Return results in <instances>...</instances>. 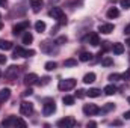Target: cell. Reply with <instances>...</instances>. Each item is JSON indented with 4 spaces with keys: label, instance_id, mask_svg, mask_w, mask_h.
I'll return each mask as SVG.
<instances>
[{
    "label": "cell",
    "instance_id": "7dc6e473",
    "mask_svg": "<svg viewBox=\"0 0 130 128\" xmlns=\"http://www.w3.org/2000/svg\"><path fill=\"white\" fill-rule=\"evenodd\" d=\"M0 29H2V24H0Z\"/></svg>",
    "mask_w": 130,
    "mask_h": 128
},
{
    "label": "cell",
    "instance_id": "bcb514c9",
    "mask_svg": "<svg viewBox=\"0 0 130 128\" xmlns=\"http://www.w3.org/2000/svg\"><path fill=\"white\" fill-rule=\"evenodd\" d=\"M0 77H2V71H0Z\"/></svg>",
    "mask_w": 130,
    "mask_h": 128
},
{
    "label": "cell",
    "instance_id": "f546056e",
    "mask_svg": "<svg viewBox=\"0 0 130 128\" xmlns=\"http://www.w3.org/2000/svg\"><path fill=\"white\" fill-rule=\"evenodd\" d=\"M64 65L67 68H68V66H76V65H77V60H76V59H67L64 62Z\"/></svg>",
    "mask_w": 130,
    "mask_h": 128
},
{
    "label": "cell",
    "instance_id": "5b68a950",
    "mask_svg": "<svg viewBox=\"0 0 130 128\" xmlns=\"http://www.w3.org/2000/svg\"><path fill=\"white\" fill-rule=\"evenodd\" d=\"M74 86H76V80H74V78L61 80V81H59V84H58V88H59L61 91H71Z\"/></svg>",
    "mask_w": 130,
    "mask_h": 128
},
{
    "label": "cell",
    "instance_id": "8992f818",
    "mask_svg": "<svg viewBox=\"0 0 130 128\" xmlns=\"http://www.w3.org/2000/svg\"><path fill=\"white\" fill-rule=\"evenodd\" d=\"M18 72H20V66H15V65H11L6 71H5V77L8 78V80H14V78H17V75H18Z\"/></svg>",
    "mask_w": 130,
    "mask_h": 128
},
{
    "label": "cell",
    "instance_id": "3957f363",
    "mask_svg": "<svg viewBox=\"0 0 130 128\" xmlns=\"http://www.w3.org/2000/svg\"><path fill=\"white\" fill-rule=\"evenodd\" d=\"M55 112H56V104H55V101L47 99L45 104H44V107H42V113H44V116H50V115H53Z\"/></svg>",
    "mask_w": 130,
    "mask_h": 128
},
{
    "label": "cell",
    "instance_id": "b9f144b4",
    "mask_svg": "<svg viewBox=\"0 0 130 128\" xmlns=\"http://www.w3.org/2000/svg\"><path fill=\"white\" fill-rule=\"evenodd\" d=\"M95 125H97V124H95V122H92V121H91V122H88V127H95Z\"/></svg>",
    "mask_w": 130,
    "mask_h": 128
},
{
    "label": "cell",
    "instance_id": "d590c367",
    "mask_svg": "<svg viewBox=\"0 0 130 128\" xmlns=\"http://www.w3.org/2000/svg\"><path fill=\"white\" fill-rule=\"evenodd\" d=\"M32 94H33V91L30 89V88H29V89H26V91L23 92V95H24V96H29V95H32Z\"/></svg>",
    "mask_w": 130,
    "mask_h": 128
},
{
    "label": "cell",
    "instance_id": "9a60e30c",
    "mask_svg": "<svg viewBox=\"0 0 130 128\" xmlns=\"http://www.w3.org/2000/svg\"><path fill=\"white\" fill-rule=\"evenodd\" d=\"M112 51H113L115 54H123V53H124V45L120 44V42H117V44L112 45Z\"/></svg>",
    "mask_w": 130,
    "mask_h": 128
},
{
    "label": "cell",
    "instance_id": "4316f807",
    "mask_svg": "<svg viewBox=\"0 0 130 128\" xmlns=\"http://www.w3.org/2000/svg\"><path fill=\"white\" fill-rule=\"evenodd\" d=\"M62 102H64L65 105H73V104H74V96L65 95L64 98H62Z\"/></svg>",
    "mask_w": 130,
    "mask_h": 128
},
{
    "label": "cell",
    "instance_id": "ee69618b",
    "mask_svg": "<svg viewBox=\"0 0 130 128\" xmlns=\"http://www.w3.org/2000/svg\"><path fill=\"white\" fill-rule=\"evenodd\" d=\"M126 44H127V45H129V47H130V38H129V39H127V41H126Z\"/></svg>",
    "mask_w": 130,
    "mask_h": 128
},
{
    "label": "cell",
    "instance_id": "f6af8a7d",
    "mask_svg": "<svg viewBox=\"0 0 130 128\" xmlns=\"http://www.w3.org/2000/svg\"><path fill=\"white\" fill-rule=\"evenodd\" d=\"M127 101H129V104H130V96H129V98H127Z\"/></svg>",
    "mask_w": 130,
    "mask_h": 128
},
{
    "label": "cell",
    "instance_id": "484cf974",
    "mask_svg": "<svg viewBox=\"0 0 130 128\" xmlns=\"http://www.w3.org/2000/svg\"><path fill=\"white\" fill-rule=\"evenodd\" d=\"M35 30L39 33H42L45 30V23L44 21H36V24H35Z\"/></svg>",
    "mask_w": 130,
    "mask_h": 128
},
{
    "label": "cell",
    "instance_id": "1f68e13d",
    "mask_svg": "<svg viewBox=\"0 0 130 128\" xmlns=\"http://www.w3.org/2000/svg\"><path fill=\"white\" fill-rule=\"evenodd\" d=\"M85 92H86V91H83V89H79V91L76 92V96H77V98H83V96L86 95Z\"/></svg>",
    "mask_w": 130,
    "mask_h": 128
},
{
    "label": "cell",
    "instance_id": "7bdbcfd3",
    "mask_svg": "<svg viewBox=\"0 0 130 128\" xmlns=\"http://www.w3.org/2000/svg\"><path fill=\"white\" fill-rule=\"evenodd\" d=\"M58 2H59V0H50V3H52V5H53V3H58Z\"/></svg>",
    "mask_w": 130,
    "mask_h": 128
},
{
    "label": "cell",
    "instance_id": "d6986e66",
    "mask_svg": "<svg viewBox=\"0 0 130 128\" xmlns=\"http://www.w3.org/2000/svg\"><path fill=\"white\" fill-rule=\"evenodd\" d=\"M30 6H32L33 12H38L42 6V0H30Z\"/></svg>",
    "mask_w": 130,
    "mask_h": 128
},
{
    "label": "cell",
    "instance_id": "2e32d148",
    "mask_svg": "<svg viewBox=\"0 0 130 128\" xmlns=\"http://www.w3.org/2000/svg\"><path fill=\"white\" fill-rule=\"evenodd\" d=\"M11 48H12V42H11V41L0 39V50H5V51H8V50H11Z\"/></svg>",
    "mask_w": 130,
    "mask_h": 128
},
{
    "label": "cell",
    "instance_id": "5bb4252c",
    "mask_svg": "<svg viewBox=\"0 0 130 128\" xmlns=\"http://www.w3.org/2000/svg\"><path fill=\"white\" fill-rule=\"evenodd\" d=\"M12 57H14V59H17V57H26V50H24L23 47H17V48L14 50Z\"/></svg>",
    "mask_w": 130,
    "mask_h": 128
},
{
    "label": "cell",
    "instance_id": "44dd1931",
    "mask_svg": "<svg viewBox=\"0 0 130 128\" xmlns=\"http://www.w3.org/2000/svg\"><path fill=\"white\" fill-rule=\"evenodd\" d=\"M120 15V11H118V8H110L109 11H107V18H117Z\"/></svg>",
    "mask_w": 130,
    "mask_h": 128
},
{
    "label": "cell",
    "instance_id": "e0dca14e",
    "mask_svg": "<svg viewBox=\"0 0 130 128\" xmlns=\"http://www.w3.org/2000/svg\"><path fill=\"white\" fill-rule=\"evenodd\" d=\"M9 96H11V91H9V89H2V91H0V102L8 101Z\"/></svg>",
    "mask_w": 130,
    "mask_h": 128
},
{
    "label": "cell",
    "instance_id": "d4e9b609",
    "mask_svg": "<svg viewBox=\"0 0 130 128\" xmlns=\"http://www.w3.org/2000/svg\"><path fill=\"white\" fill-rule=\"evenodd\" d=\"M32 41H33V36H32V33L30 32H26L24 35H23V44L27 45V44H30Z\"/></svg>",
    "mask_w": 130,
    "mask_h": 128
},
{
    "label": "cell",
    "instance_id": "74e56055",
    "mask_svg": "<svg viewBox=\"0 0 130 128\" xmlns=\"http://www.w3.org/2000/svg\"><path fill=\"white\" fill-rule=\"evenodd\" d=\"M33 54H35L33 50H26V57H30V56H33Z\"/></svg>",
    "mask_w": 130,
    "mask_h": 128
},
{
    "label": "cell",
    "instance_id": "52a82bcc",
    "mask_svg": "<svg viewBox=\"0 0 130 128\" xmlns=\"http://www.w3.org/2000/svg\"><path fill=\"white\" fill-rule=\"evenodd\" d=\"M56 125L59 128H73V127L77 125V122H76L73 118H64V119H59Z\"/></svg>",
    "mask_w": 130,
    "mask_h": 128
},
{
    "label": "cell",
    "instance_id": "f1b7e54d",
    "mask_svg": "<svg viewBox=\"0 0 130 128\" xmlns=\"http://www.w3.org/2000/svg\"><path fill=\"white\" fill-rule=\"evenodd\" d=\"M101 65L103 66H110V65H113V60L110 57H104V59H101Z\"/></svg>",
    "mask_w": 130,
    "mask_h": 128
},
{
    "label": "cell",
    "instance_id": "ac0fdd59",
    "mask_svg": "<svg viewBox=\"0 0 130 128\" xmlns=\"http://www.w3.org/2000/svg\"><path fill=\"white\" fill-rule=\"evenodd\" d=\"M92 81H95V74H94V72H88V74H85V77H83V83L89 84V83H92Z\"/></svg>",
    "mask_w": 130,
    "mask_h": 128
},
{
    "label": "cell",
    "instance_id": "7402d4cb",
    "mask_svg": "<svg viewBox=\"0 0 130 128\" xmlns=\"http://www.w3.org/2000/svg\"><path fill=\"white\" fill-rule=\"evenodd\" d=\"M106 95H113L115 92H117V88L113 86V84H107L106 88H104V91H103Z\"/></svg>",
    "mask_w": 130,
    "mask_h": 128
},
{
    "label": "cell",
    "instance_id": "e575fe53",
    "mask_svg": "<svg viewBox=\"0 0 130 128\" xmlns=\"http://www.w3.org/2000/svg\"><path fill=\"white\" fill-rule=\"evenodd\" d=\"M62 42H67V38H65V36H61V38L56 41V44H58V45H61Z\"/></svg>",
    "mask_w": 130,
    "mask_h": 128
},
{
    "label": "cell",
    "instance_id": "60d3db41",
    "mask_svg": "<svg viewBox=\"0 0 130 128\" xmlns=\"http://www.w3.org/2000/svg\"><path fill=\"white\" fill-rule=\"evenodd\" d=\"M123 116H124V118H126V119H130V110H129V112H126V113H124V115H123Z\"/></svg>",
    "mask_w": 130,
    "mask_h": 128
},
{
    "label": "cell",
    "instance_id": "7c38bea8",
    "mask_svg": "<svg viewBox=\"0 0 130 128\" xmlns=\"http://www.w3.org/2000/svg\"><path fill=\"white\" fill-rule=\"evenodd\" d=\"M23 81H24V84H26V86H32V84H35V83H38V75H36V74H27V75H26V77H24V80H23Z\"/></svg>",
    "mask_w": 130,
    "mask_h": 128
},
{
    "label": "cell",
    "instance_id": "ffe728a7",
    "mask_svg": "<svg viewBox=\"0 0 130 128\" xmlns=\"http://www.w3.org/2000/svg\"><path fill=\"white\" fill-rule=\"evenodd\" d=\"M86 95L91 96V98H97V96L101 95V91H100V89H97V88H92V89L86 91Z\"/></svg>",
    "mask_w": 130,
    "mask_h": 128
},
{
    "label": "cell",
    "instance_id": "4dcf8cb0",
    "mask_svg": "<svg viewBox=\"0 0 130 128\" xmlns=\"http://www.w3.org/2000/svg\"><path fill=\"white\" fill-rule=\"evenodd\" d=\"M121 78H123V80H130V68L124 72V74H121Z\"/></svg>",
    "mask_w": 130,
    "mask_h": 128
},
{
    "label": "cell",
    "instance_id": "cb8c5ba5",
    "mask_svg": "<svg viewBox=\"0 0 130 128\" xmlns=\"http://www.w3.org/2000/svg\"><path fill=\"white\" fill-rule=\"evenodd\" d=\"M112 110H115V104L107 102V104H104V107H103L100 112H103V113H109V112H112Z\"/></svg>",
    "mask_w": 130,
    "mask_h": 128
},
{
    "label": "cell",
    "instance_id": "30bf717a",
    "mask_svg": "<svg viewBox=\"0 0 130 128\" xmlns=\"http://www.w3.org/2000/svg\"><path fill=\"white\" fill-rule=\"evenodd\" d=\"M113 29H115V26H113V24H110V23H103V24H100V26H98V32L104 33V35L112 33V32H113Z\"/></svg>",
    "mask_w": 130,
    "mask_h": 128
},
{
    "label": "cell",
    "instance_id": "83f0119b",
    "mask_svg": "<svg viewBox=\"0 0 130 128\" xmlns=\"http://www.w3.org/2000/svg\"><path fill=\"white\" fill-rule=\"evenodd\" d=\"M44 68H45L47 71H55V69H56V62H52V60H50V62H47V63L44 65Z\"/></svg>",
    "mask_w": 130,
    "mask_h": 128
},
{
    "label": "cell",
    "instance_id": "8d00e7d4",
    "mask_svg": "<svg viewBox=\"0 0 130 128\" xmlns=\"http://www.w3.org/2000/svg\"><path fill=\"white\" fill-rule=\"evenodd\" d=\"M109 48H110V47H109V42H103V50H101V51L104 53V51H107Z\"/></svg>",
    "mask_w": 130,
    "mask_h": 128
},
{
    "label": "cell",
    "instance_id": "ba28073f",
    "mask_svg": "<svg viewBox=\"0 0 130 128\" xmlns=\"http://www.w3.org/2000/svg\"><path fill=\"white\" fill-rule=\"evenodd\" d=\"M83 113L86 116H94V115L100 113V109H98L95 104H85L83 105Z\"/></svg>",
    "mask_w": 130,
    "mask_h": 128
},
{
    "label": "cell",
    "instance_id": "f35d334b",
    "mask_svg": "<svg viewBox=\"0 0 130 128\" xmlns=\"http://www.w3.org/2000/svg\"><path fill=\"white\" fill-rule=\"evenodd\" d=\"M124 33H126V35H130V23L124 27Z\"/></svg>",
    "mask_w": 130,
    "mask_h": 128
},
{
    "label": "cell",
    "instance_id": "ab89813d",
    "mask_svg": "<svg viewBox=\"0 0 130 128\" xmlns=\"http://www.w3.org/2000/svg\"><path fill=\"white\" fill-rule=\"evenodd\" d=\"M2 63H6V56H3V54H0V65Z\"/></svg>",
    "mask_w": 130,
    "mask_h": 128
},
{
    "label": "cell",
    "instance_id": "9c48e42d",
    "mask_svg": "<svg viewBox=\"0 0 130 128\" xmlns=\"http://www.w3.org/2000/svg\"><path fill=\"white\" fill-rule=\"evenodd\" d=\"M27 29H29V21H21V23L14 26L12 32H14V35H20L21 32H26Z\"/></svg>",
    "mask_w": 130,
    "mask_h": 128
},
{
    "label": "cell",
    "instance_id": "8fae6325",
    "mask_svg": "<svg viewBox=\"0 0 130 128\" xmlns=\"http://www.w3.org/2000/svg\"><path fill=\"white\" fill-rule=\"evenodd\" d=\"M48 14H50V17H53V18L58 20V21H61V18H64L65 17L64 11H62L61 8H52V11H50Z\"/></svg>",
    "mask_w": 130,
    "mask_h": 128
},
{
    "label": "cell",
    "instance_id": "836d02e7",
    "mask_svg": "<svg viewBox=\"0 0 130 128\" xmlns=\"http://www.w3.org/2000/svg\"><path fill=\"white\" fill-rule=\"evenodd\" d=\"M118 78H121V74H110L109 75V80H112V81L113 80H118Z\"/></svg>",
    "mask_w": 130,
    "mask_h": 128
},
{
    "label": "cell",
    "instance_id": "4fadbf2b",
    "mask_svg": "<svg viewBox=\"0 0 130 128\" xmlns=\"http://www.w3.org/2000/svg\"><path fill=\"white\" fill-rule=\"evenodd\" d=\"M88 41H89V44H91L92 47H97L98 44H100L98 33H89V36H88Z\"/></svg>",
    "mask_w": 130,
    "mask_h": 128
},
{
    "label": "cell",
    "instance_id": "6da1fadb",
    "mask_svg": "<svg viewBox=\"0 0 130 128\" xmlns=\"http://www.w3.org/2000/svg\"><path fill=\"white\" fill-rule=\"evenodd\" d=\"M2 125L3 127H26V122L20 118H15V116H9L6 119L2 121Z\"/></svg>",
    "mask_w": 130,
    "mask_h": 128
},
{
    "label": "cell",
    "instance_id": "603a6c76",
    "mask_svg": "<svg viewBox=\"0 0 130 128\" xmlns=\"http://www.w3.org/2000/svg\"><path fill=\"white\" fill-rule=\"evenodd\" d=\"M82 62H89L91 59H92V54L91 53H88V51H83L82 54H80V57H79Z\"/></svg>",
    "mask_w": 130,
    "mask_h": 128
},
{
    "label": "cell",
    "instance_id": "277c9868",
    "mask_svg": "<svg viewBox=\"0 0 130 128\" xmlns=\"http://www.w3.org/2000/svg\"><path fill=\"white\" fill-rule=\"evenodd\" d=\"M20 113H21L23 116H30L33 113V104L29 102V101H23V102L20 104Z\"/></svg>",
    "mask_w": 130,
    "mask_h": 128
},
{
    "label": "cell",
    "instance_id": "7a4b0ae2",
    "mask_svg": "<svg viewBox=\"0 0 130 128\" xmlns=\"http://www.w3.org/2000/svg\"><path fill=\"white\" fill-rule=\"evenodd\" d=\"M58 44L56 42H50V41H44L42 44H41V50L44 51V53H48V54H53V53H56L58 51V47H56Z\"/></svg>",
    "mask_w": 130,
    "mask_h": 128
},
{
    "label": "cell",
    "instance_id": "d6a6232c",
    "mask_svg": "<svg viewBox=\"0 0 130 128\" xmlns=\"http://www.w3.org/2000/svg\"><path fill=\"white\" fill-rule=\"evenodd\" d=\"M121 6L126 8V9H129L130 8V0H121Z\"/></svg>",
    "mask_w": 130,
    "mask_h": 128
}]
</instances>
